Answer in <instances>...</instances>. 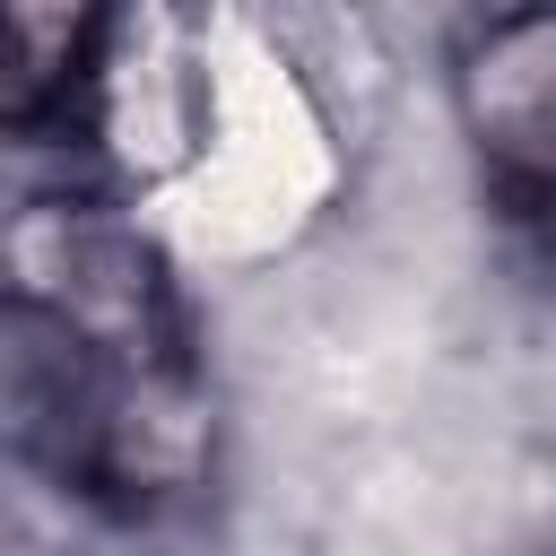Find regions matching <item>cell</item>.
Instances as JSON below:
<instances>
[{"label": "cell", "mask_w": 556, "mask_h": 556, "mask_svg": "<svg viewBox=\"0 0 556 556\" xmlns=\"http://www.w3.org/2000/svg\"><path fill=\"white\" fill-rule=\"evenodd\" d=\"M478 200L513 243L556 261V9H495L452 35L443 61Z\"/></svg>", "instance_id": "2"}, {"label": "cell", "mask_w": 556, "mask_h": 556, "mask_svg": "<svg viewBox=\"0 0 556 556\" xmlns=\"http://www.w3.org/2000/svg\"><path fill=\"white\" fill-rule=\"evenodd\" d=\"M130 17L113 9H52L17 0L9 9V70H0V130L17 148H96L113 122V43Z\"/></svg>", "instance_id": "3"}, {"label": "cell", "mask_w": 556, "mask_h": 556, "mask_svg": "<svg viewBox=\"0 0 556 556\" xmlns=\"http://www.w3.org/2000/svg\"><path fill=\"white\" fill-rule=\"evenodd\" d=\"M9 443L113 530H165L217 486V382L174 261L96 191L35 200L0 304Z\"/></svg>", "instance_id": "1"}]
</instances>
